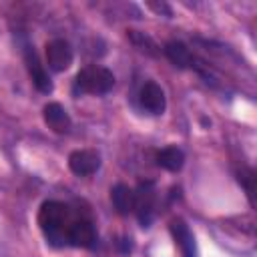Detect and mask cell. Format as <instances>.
I'll use <instances>...</instances> for the list:
<instances>
[{
	"label": "cell",
	"instance_id": "obj_12",
	"mask_svg": "<svg viewBox=\"0 0 257 257\" xmlns=\"http://www.w3.org/2000/svg\"><path fill=\"white\" fill-rule=\"evenodd\" d=\"M110 199H112L114 209H116L120 215H126V213H131V211L135 209V191L128 189V187L122 185V183H118V185L112 187Z\"/></svg>",
	"mask_w": 257,
	"mask_h": 257
},
{
	"label": "cell",
	"instance_id": "obj_10",
	"mask_svg": "<svg viewBox=\"0 0 257 257\" xmlns=\"http://www.w3.org/2000/svg\"><path fill=\"white\" fill-rule=\"evenodd\" d=\"M171 233H173L175 241L179 243V247L183 251V257H195L197 255L195 237H193V233H191V229L187 227L185 221H181V219L171 221Z\"/></svg>",
	"mask_w": 257,
	"mask_h": 257
},
{
	"label": "cell",
	"instance_id": "obj_9",
	"mask_svg": "<svg viewBox=\"0 0 257 257\" xmlns=\"http://www.w3.org/2000/svg\"><path fill=\"white\" fill-rule=\"evenodd\" d=\"M44 122L54 131V133H66L70 128V116L64 110L62 104L58 102H48L44 106Z\"/></svg>",
	"mask_w": 257,
	"mask_h": 257
},
{
	"label": "cell",
	"instance_id": "obj_6",
	"mask_svg": "<svg viewBox=\"0 0 257 257\" xmlns=\"http://www.w3.org/2000/svg\"><path fill=\"white\" fill-rule=\"evenodd\" d=\"M24 62H26V68L30 72V78H32L34 86L40 92H50L52 90V80L48 78V74H46L44 66L40 64V60H38V56H36V52H34L32 46H26V50H24Z\"/></svg>",
	"mask_w": 257,
	"mask_h": 257
},
{
	"label": "cell",
	"instance_id": "obj_1",
	"mask_svg": "<svg viewBox=\"0 0 257 257\" xmlns=\"http://www.w3.org/2000/svg\"><path fill=\"white\" fill-rule=\"evenodd\" d=\"M66 221H68V211L62 203L58 201H46L40 207L38 213V225L44 231L46 239L60 247L68 241V229H66Z\"/></svg>",
	"mask_w": 257,
	"mask_h": 257
},
{
	"label": "cell",
	"instance_id": "obj_7",
	"mask_svg": "<svg viewBox=\"0 0 257 257\" xmlns=\"http://www.w3.org/2000/svg\"><path fill=\"white\" fill-rule=\"evenodd\" d=\"M68 241L74 247L90 249L96 245V231L90 221H76L68 227Z\"/></svg>",
	"mask_w": 257,
	"mask_h": 257
},
{
	"label": "cell",
	"instance_id": "obj_11",
	"mask_svg": "<svg viewBox=\"0 0 257 257\" xmlns=\"http://www.w3.org/2000/svg\"><path fill=\"white\" fill-rule=\"evenodd\" d=\"M165 54L179 68H191L193 66V54H191V50L183 42H179V40L167 42L165 44Z\"/></svg>",
	"mask_w": 257,
	"mask_h": 257
},
{
	"label": "cell",
	"instance_id": "obj_13",
	"mask_svg": "<svg viewBox=\"0 0 257 257\" xmlns=\"http://www.w3.org/2000/svg\"><path fill=\"white\" fill-rule=\"evenodd\" d=\"M157 163H159V167H163V169L175 173V171H179V169L183 167V163H185V155H183V151L177 149V147H167V149L159 151V155H157Z\"/></svg>",
	"mask_w": 257,
	"mask_h": 257
},
{
	"label": "cell",
	"instance_id": "obj_8",
	"mask_svg": "<svg viewBox=\"0 0 257 257\" xmlns=\"http://www.w3.org/2000/svg\"><path fill=\"white\" fill-rule=\"evenodd\" d=\"M141 104L151 114H161L165 110V92L157 82H147L141 90Z\"/></svg>",
	"mask_w": 257,
	"mask_h": 257
},
{
	"label": "cell",
	"instance_id": "obj_2",
	"mask_svg": "<svg viewBox=\"0 0 257 257\" xmlns=\"http://www.w3.org/2000/svg\"><path fill=\"white\" fill-rule=\"evenodd\" d=\"M112 86H114V74L104 66H86L74 78L76 92L106 94Z\"/></svg>",
	"mask_w": 257,
	"mask_h": 257
},
{
	"label": "cell",
	"instance_id": "obj_4",
	"mask_svg": "<svg viewBox=\"0 0 257 257\" xmlns=\"http://www.w3.org/2000/svg\"><path fill=\"white\" fill-rule=\"evenodd\" d=\"M68 167L74 175L78 177H88L92 173H96V169L100 167V157L96 151L90 149H78L74 153H70L68 157Z\"/></svg>",
	"mask_w": 257,
	"mask_h": 257
},
{
	"label": "cell",
	"instance_id": "obj_3",
	"mask_svg": "<svg viewBox=\"0 0 257 257\" xmlns=\"http://www.w3.org/2000/svg\"><path fill=\"white\" fill-rule=\"evenodd\" d=\"M155 199H157V193H155L153 183H141L135 193V211H137V217L143 227H149L153 221Z\"/></svg>",
	"mask_w": 257,
	"mask_h": 257
},
{
	"label": "cell",
	"instance_id": "obj_5",
	"mask_svg": "<svg viewBox=\"0 0 257 257\" xmlns=\"http://www.w3.org/2000/svg\"><path fill=\"white\" fill-rule=\"evenodd\" d=\"M46 60H48V66L56 72H62L66 70L70 64H72V48L66 40H52L46 44Z\"/></svg>",
	"mask_w": 257,
	"mask_h": 257
}]
</instances>
